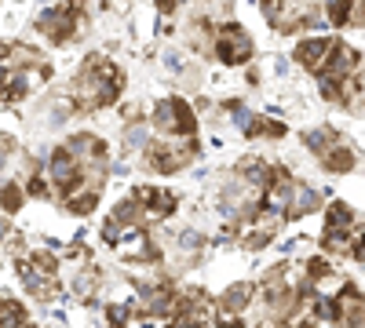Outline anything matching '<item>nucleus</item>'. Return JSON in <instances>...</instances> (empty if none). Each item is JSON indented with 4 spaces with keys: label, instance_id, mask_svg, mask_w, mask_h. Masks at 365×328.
I'll return each instance as SVG.
<instances>
[{
    "label": "nucleus",
    "instance_id": "nucleus-12",
    "mask_svg": "<svg viewBox=\"0 0 365 328\" xmlns=\"http://www.w3.org/2000/svg\"><path fill=\"white\" fill-rule=\"evenodd\" d=\"M329 226H351V208L347 204H332L329 208Z\"/></svg>",
    "mask_w": 365,
    "mask_h": 328
},
{
    "label": "nucleus",
    "instance_id": "nucleus-2",
    "mask_svg": "<svg viewBox=\"0 0 365 328\" xmlns=\"http://www.w3.org/2000/svg\"><path fill=\"white\" fill-rule=\"evenodd\" d=\"M216 51H220L223 63H245V58L252 55V41L241 33L237 26H227L220 33V41H216Z\"/></svg>",
    "mask_w": 365,
    "mask_h": 328
},
{
    "label": "nucleus",
    "instance_id": "nucleus-18",
    "mask_svg": "<svg viewBox=\"0 0 365 328\" xmlns=\"http://www.w3.org/2000/svg\"><path fill=\"white\" fill-rule=\"evenodd\" d=\"M8 150H11V139H0V161H8Z\"/></svg>",
    "mask_w": 365,
    "mask_h": 328
},
{
    "label": "nucleus",
    "instance_id": "nucleus-9",
    "mask_svg": "<svg viewBox=\"0 0 365 328\" xmlns=\"http://www.w3.org/2000/svg\"><path fill=\"white\" fill-rule=\"evenodd\" d=\"M26 321V310L11 300H0V324H22Z\"/></svg>",
    "mask_w": 365,
    "mask_h": 328
},
{
    "label": "nucleus",
    "instance_id": "nucleus-5",
    "mask_svg": "<svg viewBox=\"0 0 365 328\" xmlns=\"http://www.w3.org/2000/svg\"><path fill=\"white\" fill-rule=\"evenodd\" d=\"M329 48H332V41L329 37H314V41H303L299 48H296V58L307 70H318L322 63H325V55H329Z\"/></svg>",
    "mask_w": 365,
    "mask_h": 328
},
{
    "label": "nucleus",
    "instance_id": "nucleus-8",
    "mask_svg": "<svg viewBox=\"0 0 365 328\" xmlns=\"http://www.w3.org/2000/svg\"><path fill=\"white\" fill-rule=\"evenodd\" d=\"M318 204H322V194H318V190H311V186H299V190H296V201H292L289 208H292L296 216H307V212H314Z\"/></svg>",
    "mask_w": 365,
    "mask_h": 328
},
{
    "label": "nucleus",
    "instance_id": "nucleus-1",
    "mask_svg": "<svg viewBox=\"0 0 365 328\" xmlns=\"http://www.w3.org/2000/svg\"><path fill=\"white\" fill-rule=\"evenodd\" d=\"M117 88H120V73L106 63V58H88V66L77 77V102L96 110L117 99Z\"/></svg>",
    "mask_w": 365,
    "mask_h": 328
},
{
    "label": "nucleus",
    "instance_id": "nucleus-10",
    "mask_svg": "<svg viewBox=\"0 0 365 328\" xmlns=\"http://www.w3.org/2000/svg\"><path fill=\"white\" fill-rule=\"evenodd\" d=\"M325 164H329L332 171H347V168L354 164V154H351V150H336V154L325 157Z\"/></svg>",
    "mask_w": 365,
    "mask_h": 328
},
{
    "label": "nucleus",
    "instance_id": "nucleus-17",
    "mask_svg": "<svg viewBox=\"0 0 365 328\" xmlns=\"http://www.w3.org/2000/svg\"><path fill=\"white\" fill-rule=\"evenodd\" d=\"M128 142H132V146L146 142V128H132V132H128Z\"/></svg>",
    "mask_w": 365,
    "mask_h": 328
},
{
    "label": "nucleus",
    "instance_id": "nucleus-16",
    "mask_svg": "<svg viewBox=\"0 0 365 328\" xmlns=\"http://www.w3.org/2000/svg\"><path fill=\"white\" fill-rule=\"evenodd\" d=\"M351 252H354L358 259H365V233H358V237H354V245H351Z\"/></svg>",
    "mask_w": 365,
    "mask_h": 328
},
{
    "label": "nucleus",
    "instance_id": "nucleus-7",
    "mask_svg": "<svg viewBox=\"0 0 365 328\" xmlns=\"http://www.w3.org/2000/svg\"><path fill=\"white\" fill-rule=\"evenodd\" d=\"M249 295H252L249 285H234V288H227V295H223V314H241V310L249 307Z\"/></svg>",
    "mask_w": 365,
    "mask_h": 328
},
{
    "label": "nucleus",
    "instance_id": "nucleus-13",
    "mask_svg": "<svg viewBox=\"0 0 365 328\" xmlns=\"http://www.w3.org/2000/svg\"><path fill=\"white\" fill-rule=\"evenodd\" d=\"M332 139V132H307V146H311V150H318V154H325V142Z\"/></svg>",
    "mask_w": 365,
    "mask_h": 328
},
{
    "label": "nucleus",
    "instance_id": "nucleus-11",
    "mask_svg": "<svg viewBox=\"0 0 365 328\" xmlns=\"http://www.w3.org/2000/svg\"><path fill=\"white\" fill-rule=\"evenodd\" d=\"M314 317L318 321H340V307L332 303V300H318L314 303Z\"/></svg>",
    "mask_w": 365,
    "mask_h": 328
},
{
    "label": "nucleus",
    "instance_id": "nucleus-14",
    "mask_svg": "<svg viewBox=\"0 0 365 328\" xmlns=\"http://www.w3.org/2000/svg\"><path fill=\"white\" fill-rule=\"evenodd\" d=\"M0 197H4V208H8V212H15V208H19V190H15V186H8Z\"/></svg>",
    "mask_w": 365,
    "mask_h": 328
},
{
    "label": "nucleus",
    "instance_id": "nucleus-3",
    "mask_svg": "<svg viewBox=\"0 0 365 328\" xmlns=\"http://www.w3.org/2000/svg\"><path fill=\"white\" fill-rule=\"evenodd\" d=\"M354 58H358V55H354L351 48L332 44V48H329V55H325V63H322V77H329V80H344V77H351Z\"/></svg>",
    "mask_w": 365,
    "mask_h": 328
},
{
    "label": "nucleus",
    "instance_id": "nucleus-6",
    "mask_svg": "<svg viewBox=\"0 0 365 328\" xmlns=\"http://www.w3.org/2000/svg\"><path fill=\"white\" fill-rule=\"evenodd\" d=\"M41 29H44L51 41H70V33H73V15H70V11H51V15L41 18Z\"/></svg>",
    "mask_w": 365,
    "mask_h": 328
},
{
    "label": "nucleus",
    "instance_id": "nucleus-4",
    "mask_svg": "<svg viewBox=\"0 0 365 328\" xmlns=\"http://www.w3.org/2000/svg\"><path fill=\"white\" fill-rule=\"evenodd\" d=\"M139 201L150 204V208H143V219H165L172 208H175V197L168 190H154V186H143L139 190Z\"/></svg>",
    "mask_w": 365,
    "mask_h": 328
},
{
    "label": "nucleus",
    "instance_id": "nucleus-15",
    "mask_svg": "<svg viewBox=\"0 0 365 328\" xmlns=\"http://www.w3.org/2000/svg\"><path fill=\"white\" fill-rule=\"evenodd\" d=\"M329 274V263L325 259H311V277H325Z\"/></svg>",
    "mask_w": 365,
    "mask_h": 328
},
{
    "label": "nucleus",
    "instance_id": "nucleus-19",
    "mask_svg": "<svg viewBox=\"0 0 365 328\" xmlns=\"http://www.w3.org/2000/svg\"><path fill=\"white\" fill-rule=\"evenodd\" d=\"M175 8V0H161V11H172Z\"/></svg>",
    "mask_w": 365,
    "mask_h": 328
}]
</instances>
